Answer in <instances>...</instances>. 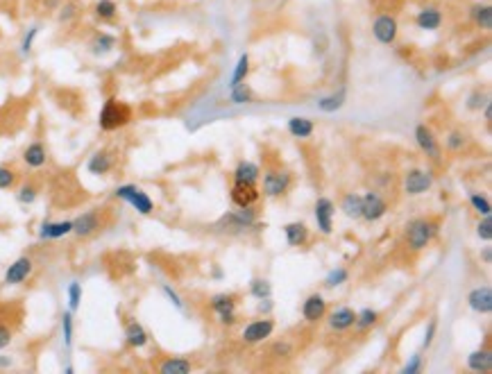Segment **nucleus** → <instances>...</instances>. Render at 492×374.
Returning <instances> with one entry per match:
<instances>
[{
	"instance_id": "2f4dec72",
	"label": "nucleus",
	"mask_w": 492,
	"mask_h": 374,
	"mask_svg": "<svg viewBox=\"0 0 492 374\" xmlns=\"http://www.w3.org/2000/svg\"><path fill=\"white\" fill-rule=\"evenodd\" d=\"M342 104H345V89H340L338 93H331V95H325V98L318 100V109L325 111V114H333V111L342 109Z\"/></svg>"
},
{
	"instance_id": "393cba45",
	"label": "nucleus",
	"mask_w": 492,
	"mask_h": 374,
	"mask_svg": "<svg viewBox=\"0 0 492 374\" xmlns=\"http://www.w3.org/2000/svg\"><path fill=\"white\" fill-rule=\"evenodd\" d=\"M111 168H114V154L107 152V150H98L95 154H91V159H89V163H86L89 173L98 175V177L107 175Z\"/></svg>"
},
{
	"instance_id": "3c124183",
	"label": "nucleus",
	"mask_w": 492,
	"mask_h": 374,
	"mask_svg": "<svg viewBox=\"0 0 492 374\" xmlns=\"http://www.w3.org/2000/svg\"><path fill=\"white\" fill-rule=\"evenodd\" d=\"M436 331H438V320L431 318L427 329H424V340H422V349H429L434 345V338H436Z\"/></svg>"
},
{
	"instance_id": "49530a36",
	"label": "nucleus",
	"mask_w": 492,
	"mask_h": 374,
	"mask_svg": "<svg viewBox=\"0 0 492 374\" xmlns=\"http://www.w3.org/2000/svg\"><path fill=\"white\" fill-rule=\"evenodd\" d=\"M62 336H64V347H73V313L66 311L62 316Z\"/></svg>"
},
{
	"instance_id": "c03bdc74",
	"label": "nucleus",
	"mask_w": 492,
	"mask_h": 374,
	"mask_svg": "<svg viewBox=\"0 0 492 374\" xmlns=\"http://www.w3.org/2000/svg\"><path fill=\"white\" fill-rule=\"evenodd\" d=\"M82 304V283L80 281H71L69 283V311L75 313Z\"/></svg>"
},
{
	"instance_id": "f257e3e1",
	"label": "nucleus",
	"mask_w": 492,
	"mask_h": 374,
	"mask_svg": "<svg viewBox=\"0 0 492 374\" xmlns=\"http://www.w3.org/2000/svg\"><path fill=\"white\" fill-rule=\"evenodd\" d=\"M438 231H441V222L436 218H413L406 224V234H404L408 250L413 252L427 250L431 241L438 236Z\"/></svg>"
},
{
	"instance_id": "473e14b6",
	"label": "nucleus",
	"mask_w": 492,
	"mask_h": 374,
	"mask_svg": "<svg viewBox=\"0 0 492 374\" xmlns=\"http://www.w3.org/2000/svg\"><path fill=\"white\" fill-rule=\"evenodd\" d=\"M467 200H469V207H472L479 215H490V213H492V204H490V198L486 196V193H481V191H469V193H467Z\"/></svg>"
},
{
	"instance_id": "0eeeda50",
	"label": "nucleus",
	"mask_w": 492,
	"mask_h": 374,
	"mask_svg": "<svg viewBox=\"0 0 492 374\" xmlns=\"http://www.w3.org/2000/svg\"><path fill=\"white\" fill-rule=\"evenodd\" d=\"M401 186H404V193L411 198L424 196L427 191H431L434 186V173L424 168H411L404 173V179H401Z\"/></svg>"
},
{
	"instance_id": "20e7f679",
	"label": "nucleus",
	"mask_w": 492,
	"mask_h": 374,
	"mask_svg": "<svg viewBox=\"0 0 492 374\" xmlns=\"http://www.w3.org/2000/svg\"><path fill=\"white\" fill-rule=\"evenodd\" d=\"M114 196H116L118 200L128 202V204L134 209V211H139L141 215H150V213L154 211L152 198L148 196V193L141 189V186H137V184H123V186H118V189L114 191Z\"/></svg>"
},
{
	"instance_id": "1a4fd4ad",
	"label": "nucleus",
	"mask_w": 492,
	"mask_h": 374,
	"mask_svg": "<svg viewBox=\"0 0 492 374\" xmlns=\"http://www.w3.org/2000/svg\"><path fill=\"white\" fill-rule=\"evenodd\" d=\"M399 34V23L393 14H379V16L372 21V36L377 39V43L382 46H393L397 41Z\"/></svg>"
},
{
	"instance_id": "7ed1b4c3",
	"label": "nucleus",
	"mask_w": 492,
	"mask_h": 374,
	"mask_svg": "<svg viewBox=\"0 0 492 374\" xmlns=\"http://www.w3.org/2000/svg\"><path fill=\"white\" fill-rule=\"evenodd\" d=\"M261 193L270 200H277L281 196H286L293 186V173L286 168H268L263 175H261Z\"/></svg>"
},
{
	"instance_id": "a878e982",
	"label": "nucleus",
	"mask_w": 492,
	"mask_h": 374,
	"mask_svg": "<svg viewBox=\"0 0 492 374\" xmlns=\"http://www.w3.org/2000/svg\"><path fill=\"white\" fill-rule=\"evenodd\" d=\"M286 130H288L290 137H295V139H311L313 132H316V123H313L311 118L293 116V118H288Z\"/></svg>"
},
{
	"instance_id": "4be33fe9",
	"label": "nucleus",
	"mask_w": 492,
	"mask_h": 374,
	"mask_svg": "<svg viewBox=\"0 0 492 374\" xmlns=\"http://www.w3.org/2000/svg\"><path fill=\"white\" fill-rule=\"evenodd\" d=\"M467 370L476 374H488L492 370V351L488 347H479L467 354Z\"/></svg>"
},
{
	"instance_id": "423d86ee",
	"label": "nucleus",
	"mask_w": 492,
	"mask_h": 374,
	"mask_svg": "<svg viewBox=\"0 0 492 374\" xmlns=\"http://www.w3.org/2000/svg\"><path fill=\"white\" fill-rule=\"evenodd\" d=\"M209 306H211V311L215 313V318H218L220 325L225 327H232L238 323V313H236V295L232 293H218L209 299Z\"/></svg>"
},
{
	"instance_id": "a18cd8bd",
	"label": "nucleus",
	"mask_w": 492,
	"mask_h": 374,
	"mask_svg": "<svg viewBox=\"0 0 492 374\" xmlns=\"http://www.w3.org/2000/svg\"><path fill=\"white\" fill-rule=\"evenodd\" d=\"M476 236H479L483 243L492 241V220H490V215H479V222H476Z\"/></svg>"
},
{
	"instance_id": "ddd939ff",
	"label": "nucleus",
	"mask_w": 492,
	"mask_h": 374,
	"mask_svg": "<svg viewBox=\"0 0 492 374\" xmlns=\"http://www.w3.org/2000/svg\"><path fill=\"white\" fill-rule=\"evenodd\" d=\"M325 320H327V327H329V331L342 334V331H349V329L354 327L356 311L349 309V306H336L333 311L327 313Z\"/></svg>"
},
{
	"instance_id": "2eb2a0df",
	"label": "nucleus",
	"mask_w": 492,
	"mask_h": 374,
	"mask_svg": "<svg viewBox=\"0 0 492 374\" xmlns=\"http://www.w3.org/2000/svg\"><path fill=\"white\" fill-rule=\"evenodd\" d=\"M327 316V299L323 293H311L307 299L302 302V318L307 320L309 325H318L320 320H325Z\"/></svg>"
},
{
	"instance_id": "6e6d98bb",
	"label": "nucleus",
	"mask_w": 492,
	"mask_h": 374,
	"mask_svg": "<svg viewBox=\"0 0 492 374\" xmlns=\"http://www.w3.org/2000/svg\"><path fill=\"white\" fill-rule=\"evenodd\" d=\"M274 309V304H272V297H266V299H259V306H257V311L261 313V316H270Z\"/></svg>"
},
{
	"instance_id": "b1692460",
	"label": "nucleus",
	"mask_w": 492,
	"mask_h": 374,
	"mask_svg": "<svg viewBox=\"0 0 492 374\" xmlns=\"http://www.w3.org/2000/svg\"><path fill=\"white\" fill-rule=\"evenodd\" d=\"M232 179H234V182H241V184H259L261 168L257 166L255 161L243 159V161L236 163V168H234V173H232Z\"/></svg>"
},
{
	"instance_id": "37998d69",
	"label": "nucleus",
	"mask_w": 492,
	"mask_h": 374,
	"mask_svg": "<svg viewBox=\"0 0 492 374\" xmlns=\"http://www.w3.org/2000/svg\"><path fill=\"white\" fill-rule=\"evenodd\" d=\"M490 102V98L486 93L481 91V89H476V91H472L467 95V102H465V107L469 109V111H481L483 107H486V104Z\"/></svg>"
},
{
	"instance_id": "5fc2aeb1",
	"label": "nucleus",
	"mask_w": 492,
	"mask_h": 374,
	"mask_svg": "<svg viewBox=\"0 0 492 374\" xmlns=\"http://www.w3.org/2000/svg\"><path fill=\"white\" fill-rule=\"evenodd\" d=\"M12 342V329L0 323V349H7Z\"/></svg>"
},
{
	"instance_id": "f03ea898",
	"label": "nucleus",
	"mask_w": 492,
	"mask_h": 374,
	"mask_svg": "<svg viewBox=\"0 0 492 374\" xmlns=\"http://www.w3.org/2000/svg\"><path fill=\"white\" fill-rule=\"evenodd\" d=\"M130 121H132V109L125 102H121L118 98H109L107 102L102 104L100 118H98L100 130L116 132V130H121V127L128 125Z\"/></svg>"
},
{
	"instance_id": "c756f323",
	"label": "nucleus",
	"mask_w": 492,
	"mask_h": 374,
	"mask_svg": "<svg viewBox=\"0 0 492 374\" xmlns=\"http://www.w3.org/2000/svg\"><path fill=\"white\" fill-rule=\"evenodd\" d=\"M472 21H474V25L483 30V32H488V30L492 27V7L488 3H479V5H474L472 7Z\"/></svg>"
},
{
	"instance_id": "f704fd0d",
	"label": "nucleus",
	"mask_w": 492,
	"mask_h": 374,
	"mask_svg": "<svg viewBox=\"0 0 492 374\" xmlns=\"http://www.w3.org/2000/svg\"><path fill=\"white\" fill-rule=\"evenodd\" d=\"M467 145V134L465 132H460V130H452V132H447V137H445V148L449 150V152H463Z\"/></svg>"
},
{
	"instance_id": "39448f33",
	"label": "nucleus",
	"mask_w": 492,
	"mask_h": 374,
	"mask_svg": "<svg viewBox=\"0 0 492 374\" xmlns=\"http://www.w3.org/2000/svg\"><path fill=\"white\" fill-rule=\"evenodd\" d=\"M274 334V320L270 316L250 320L248 325L241 329V340L245 345H261Z\"/></svg>"
},
{
	"instance_id": "4d7b16f0",
	"label": "nucleus",
	"mask_w": 492,
	"mask_h": 374,
	"mask_svg": "<svg viewBox=\"0 0 492 374\" xmlns=\"http://www.w3.org/2000/svg\"><path fill=\"white\" fill-rule=\"evenodd\" d=\"M481 259H483V264L486 266H490L492 264V248L488 245V248H483V252H481Z\"/></svg>"
},
{
	"instance_id": "aec40b11",
	"label": "nucleus",
	"mask_w": 492,
	"mask_h": 374,
	"mask_svg": "<svg viewBox=\"0 0 492 374\" xmlns=\"http://www.w3.org/2000/svg\"><path fill=\"white\" fill-rule=\"evenodd\" d=\"M100 229V213L98 211H84L73 220V234L78 238H89Z\"/></svg>"
},
{
	"instance_id": "4468645a",
	"label": "nucleus",
	"mask_w": 492,
	"mask_h": 374,
	"mask_svg": "<svg viewBox=\"0 0 492 374\" xmlns=\"http://www.w3.org/2000/svg\"><path fill=\"white\" fill-rule=\"evenodd\" d=\"M34 270V261L30 257H19L14 264L5 270V286H19V283L27 281V277Z\"/></svg>"
},
{
	"instance_id": "58836bf2",
	"label": "nucleus",
	"mask_w": 492,
	"mask_h": 374,
	"mask_svg": "<svg viewBox=\"0 0 492 374\" xmlns=\"http://www.w3.org/2000/svg\"><path fill=\"white\" fill-rule=\"evenodd\" d=\"M250 295L255 299L272 297V283L268 279H263V277H255V279L250 281Z\"/></svg>"
},
{
	"instance_id": "8fccbe9b",
	"label": "nucleus",
	"mask_w": 492,
	"mask_h": 374,
	"mask_svg": "<svg viewBox=\"0 0 492 374\" xmlns=\"http://www.w3.org/2000/svg\"><path fill=\"white\" fill-rule=\"evenodd\" d=\"M422 365H424V356L417 351V354H413L408 361L404 363V368H401V374H417L422 370Z\"/></svg>"
},
{
	"instance_id": "a19ab883",
	"label": "nucleus",
	"mask_w": 492,
	"mask_h": 374,
	"mask_svg": "<svg viewBox=\"0 0 492 374\" xmlns=\"http://www.w3.org/2000/svg\"><path fill=\"white\" fill-rule=\"evenodd\" d=\"M293 351H295V347L288 338L274 340L270 345V356H274V358H290L293 356Z\"/></svg>"
},
{
	"instance_id": "9b49d317",
	"label": "nucleus",
	"mask_w": 492,
	"mask_h": 374,
	"mask_svg": "<svg viewBox=\"0 0 492 374\" xmlns=\"http://www.w3.org/2000/svg\"><path fill=\"white\" fill-rule=\"evenodd\" d=\"M313 215H316L318 231L323 236H331L333 231V215H336V204L329 198H318L313 204Z\"/></svg>"
},
{
	"instance_id": "f3484780",
	"label": "nucleus",
	"mask_w": 492,
	"mask_h": 374,
	"mask_svg": "<svg viewBox=\"0 0 492 374\" xmlns=\"http://www.w3.org/2000/svg\"><path fill=\"white\" fill-rule=\"evenodd\" d=\"M229 198H232L234 207H255L257 202H259V198H261V191H259L257 184L234 182L232 191H229Z\"/></svg>"
},
{
	"instance_id": "9d476101",
	"label": "nucleus",
	"mask_w": 492,
	"mask_h": 374,
	"mask_svg": "<svg viewBox=\"0 0 492 374\" xmlns=\"http://www.w3.org/2000/svg\"><path fill=\"white\" fill-rule=\"evenodd\" d=\"M413 139H415L417 148H420L422 152L427 154L434 163H438V161L443 159V148H441V143H438L436 134H434V130H431L429 125H424V123L415 125Z\"/></svg>"
},
{
	"instance_id": "864d4df0",
	"label": "nucleus",
	"mask_w": 492,
	"mask_h": 374,
	"mask_svg": "<svg viewBox=\"0 0 492 374\" xmlns=\"http://www.w3.org/2000/svg\"><path fill=\"white\" fill-rule=\"evenodd\" d=\"M75 14H78V7L73 3H66L62 7V12H59V21H62V23H69V21L75 19Z\"/></svg>"
},
{
	"instance_id": "cd10ccee",
	"label": "nucleus",
	"mask_w": 492,
	"mask_h": 374,
	"mask_svg": "<svg viewBox=\"0 0 492 374\" xmlns=\"http://www.w3.org/2000/svg\"><path fill=\"white\" fill-rule=\"evenodd\" d=\"M156 370L161 374H186L193 370V363L184 356H168L156 365Z\"/></svg>"
},
{
	"instance_id": "dca6fc26",
	"label": "nucleus",
	"mask_w": 492,
	"mask_h": 374,
	"mask_svg": "<svg viewBox=\"0 0 492 374\" xmlns=\"http://www.w3.org/2000/svg\"><path fill=\"white\" fill-rule=\"evenodd\" d=\"M467 306L479 316H490L492 313V288L488 283L476 286L467 293Z\"/></svg>"
},
{
	"instance_id": "6e6552de",
	"label": "nucleus",
	"mask_w": 492,
	"mask_h": 374,
	"mask_svg": "<svg viewBox=\"0 0 492 374\" xmlns=\"http://www.w3.org/2000/svg\"><path fill=\"white\" fill-rule=\"evenodd\" d=\"M388 213V202L377 191H365L361 196V218L365 222H379Z\"/></svg>"
},
{
	"instance_id": "5701e85b",
	"label": "nucleus",
	"mask_w": 492,
	"mask_h": 374,
	"mask_svg": "<svg viewBox=\"0 0 492 374\" xmlns=\"http://www.w3.org/2000/svg\"><path fill=\"white\" fill-rule=\"evenodd\" d=\"M73 234V220H59V222H43L39 227V238L41 241H57Z\"/></svg>"
},
{
	"instance_id": "c85d7f7f",
	"label": "nucleus",
	"mask_w": 492,
	"mask_h": 374,
	"mask_svg": "<svg viewBox=\"0 0 492 374\" xmlns=\"http://www.w3.org/2000/svg\"><path fill=\"white\" fill-rule=\"evenodd\" d=\"M340 211L349 220H361V196L359 193H345L340 200Z\"/></svg>"
},
{
	"instance_id": "6ab92c4d",
	"label": "nucleus",
	"mask_w": 492,
	"mask_h": 374,
	"mask_svg": "<svg viewBox=\"0 0 492 374\" xmlns=\"http://www.w3.org/2000/svg\"><path fill=\"white\" fill-rule=\"evenodd\" d=\"M284 238L288 243V248H304L311 238V229L307 222L302 220H293L284 224Z\"/></svg>"
},
{
	"instance_id": "c9c22d12",
	"label": "nucleus",
	"mask_w": 492,
	"mask_h": 374,
	"mask_svg": "<svg viewBox=\"0 0 492 374\" xmlns=\"http://www.w3.org/2000/svg\"><path fill=\"white\" fill-rule=\"evenodd\" d=\"M93 14H95V19H100V21H114L118 16V5L114 0H98L93 7Z\"/></svg>"
},
{
	"instance_id": "de8ad7c7",
	"label": "nucleus",
	"mask_w": 492,
	"mask_h": 374,
	"mask_svg": "<svg viewBox=\"0 0 492 374\" xmlns=\"http://www.w3.org/2000/svg\"><path fill=\"white\" fill-rule=\"evenodd\" d=\"M19 173L12 166H0V191H7L16 184Z\"/></svg>"
},
{
	"instance_id": "7c9ffc66",
	"label": "nucleus",
	"mask_w": 492,
	"mask_h": 374,
	"mask_svg": "<svg viewBox=\"0 0 492 374\" xmlns=\"http://www.w3.org/2000/svg\"><path fill=\"white\" fill-rule=\"evenodd\" d=\"M379 323V313L375 309H361V311H356V320H354V327L359 334H365V331H370L372 327H377Z\"/></svg>"
},
{
	"instance_id": "79ce46f5",
	"label": "nucleus",
	"mask_w": 492,
	"mask_h": 374,
	"mask_svg": "<svg viewBox=\"0 0 492 374\" xmlns=\"http://www.w3.org/2000/svg\"><path fill=\"white\" fill-rule=\"evenodd\" d=\"M36 198H39V186L32 184V182L23 184L16 193V200L21 202V204H32Z\"/></svg>"
},
{
	"instance_id": "13d9d810",
	"label": "nucleus",
	"mask_w": 492,
	"mask_h": 374,
	"mask_svg": "<svg viewBox=\"0 0 492 374\" xmlns=\"http://www.w3.org/2000/svg\"><path fill=\"white\" fill-rule=\"evenodd\" d=\"M483 118H486V123L492 121V104L490 102L486 104V107H483Z\"/></svg>"
},
{
	"instance_id": "f8f14e48",
	"label": "nucleus",
	"mask_w": 492,
	"mask_h": 374,
	"mask_svg": "<svg viewBox=\"0 0 492 374\" xmlns=\"http://www.w3.org/2000/svg\"><path fill=\"white\" fill-rule=\"evenodd\" d=\"M220 224H227V229L232 231H243L257 224V207H236V211L227 213L220 220Z\"/></svg>"
},
{
	"instance_id": "412c9836",
	"label": "nucleus",
	"mask_w": 492,
	"mask_h": 374,
	"mask_svg": "<svg viewBox=\"0 0 492 374\" xmlns=\"http://www.w3.org/2000/svg\"><path fill=\"white\" fill-rule=\"evenodd\" d=\"M23 163L27 168H43L48 163V150H46V145L41 143V141H32V143H30L25 150H23Z\"/></svg>"
},
{
	"instance_id": "bb28decb",
	"label": "nucleus",
	"mask_w": 492,
	"mask_h": 374,
	"mask_svg": "<svg viewBox=\"0 0 492 374\" xmlns=\"http://www.w3.org/2000/svg\"><path fill=\"white\" fill-rule=\"evenodd\" d=\"M125 340H128V345L134 347V349H141L148 345V340H150V336H148L145 327L137 323V320H130L128 325H125Z\"/></svg>"
},
{
	"instance_id": "4c0bfd02",
	"label": "nucleus",
	"mask_w": 492,
	"mask_h": 374,
	"mask_svg": "<svg viewBox=\"0 0 492 374\" xmlns=\"http://www.w3.org/2000/svg\"><path fill=\"white\" fill-rule=\"evenodd\" d=\"M229 98H232L234 104H250L255 100V93H252V89L245 82H241V84L229 86Z\"/></svg>"
},
{
	"instance_id": "09e8293b",
	"label": "nucleus",
	"mask_w": 492,
	"mask_h": 374,
	"mask_svg": "<svg viewBox=\"0 0 492 374\" xmlns=\"http://www.w3.org/2000/svg\"><path fill=\"white\" fill-rule=\"evenodd\" d=\"M161 293L168 297V302L173 304L177 311H184V299H182V295L177 293V290H175L173 286H170V283H163V286H161Z\"/></svg>"
},
{
	"instance_id": "a211bd4d",
	"label": "nucleus",
	"mask_w": 492,
	"mask_h": 374,
	"mask_svg": "<svg viewBox=\"0 0 492 374\" xmlns=\"http://www.w3.org/2000/svg\"><path fill=\"white\" fill-rule=\"evenodd\" d=\"M443 10L441 7H436V5H427V7H422V10H417L415 14V25L424 30V32H434V30H441L443 25Z\"/></svg>"
},
{
	"instance_id": "603ef678",
	"label": "nucleus",
	"mask_w": 492,
	"mask_h": 374,
	"mask_svg": "<svg viewBox=\"0 0 492 374\" xmlns=\"http://www.w3.org/2000/svg\"><path fill=\"white\" fill-rule=\"evenodd\" d=\"M36 34H39V27L36 25H32L25 32V36H23V41H21V52H23V55H27L30 50H32V46H34V39H36Z\"/></svg>"
},
{
	"instance_id": "e433bc0d",
	"label": "nucleus",
	"mask_w": 492,
	"mask_h": 374,
	"mask_svg": "<svg viewBox=\"0 0 492 374\" xmlns=\"http://www.w3.org/2000/svg\"><path fill=\"white\" fill-rule=\"evenodd\" d=\"M248 75H250V55L245 52V55L238 57V62H236V66H234V73H232V80H229V86L241 84V82L248 80Z\"/></svg>"
},
{
	"instance_id": "ea45409f",
	"label": "nucleus",
	"mask_w": 492,
	"mask_h": 374,
	"mask_svg": "<svg viewBox=\"0 0 492 374\" xmlns=\"http://www.w3.org/2000/svg\"><path fill=\"white\" fill-rule=\"evenodd\" d=\"M349 279V272H347V268H333V270L327 272L325 277V288H338L342 286V283H347Z\"/></svg>"
},
{
	"instance_id": "72a5a7b5",
	"label": "nucleus",
	"mask_w": 492,
	"mask_h": 374,
	"mask_svg": "<svg viewBox=\"0 0 492 374\" xmlns=\"http://www.w3.org/2000/svg\"><path fill=\"white\" fill-rule=\"evenodd\" d=\"M116 48V36H111V34H95L93 36V41H91V52L93 55H107V52H111Z\"/></svg>"
}]
</instances>
